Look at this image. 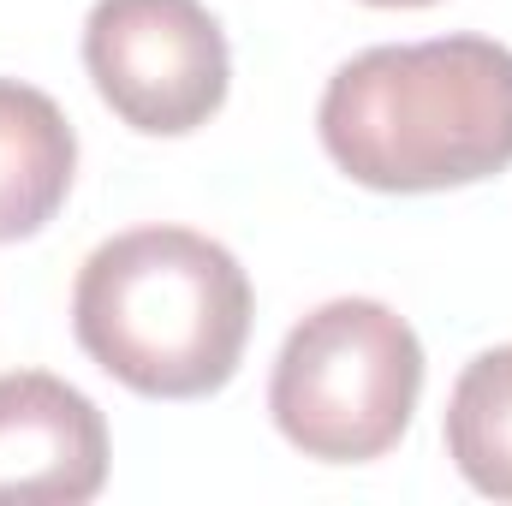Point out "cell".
I'll return each mask as SVG.
<instances>
[{"mask_svg":"<svg viewBox=\"0 0 512 506\" xmlns=\"http://www.w3.org/2000/svg\"><path fill=\"white\" fill-rule=\"evenodd\" d=\"M322 149L370 191H453L512 167V48L387 42L346 60L316 108Z\"/></svg>","mask_w":512,"mask_h":506,"instance_id":"cell-1","label":"cell"},{"mask_svg":"<svg viewBox=\"0 0 512 506\" xmlns=\"http://www.w3.org/2000/svg\"><path fill=\"white\" fill-rule=\"evenodd\" d=\"M84 66L102 102L149 137H185L227 102V36L203 0H96Z\"/></svg>","mask_w":512,"mask_h":506,"instance_id":"cell-4","label":"cell"},{"mask_svg":"<svg viewBox=\"0 0 512 506\" xmlns=\"http://www.w3.org/2000/svg\"><path fill=\"white\" fill-rule=\"evenodd\" d=\"M423 393V346L405 316L376 298H334L310 310L268 381L280 435L322 465H364L399 447Z\"/></svg>","mask_w":512,"mask_h":506,"instance_id":"cell-3","label":"cell"},{"mask_svg":"<svg viewBox=\"0 0 512 506\" xmlns=\"http://www.w3.org/2000/svg\"><path fill=\"white\" fill-rule=\"evenodd\" d=\"M447 459L477 495L512 501V346L471 358L465 376L453 381Z\"/></svg>","mask_w":512,"mask_h":506,"instance_id":"cell-7","label":"cell"},{"mask_svg":"<svg viewBox=\"0 0 512 506\" xmlns=\"http://www.w3.org/2000/svg\"><path fill=\"white\" fill-rule=\"evenodd\" d=\"M72 334L143 399H203L245 358L251 280L227 245L191 227H137L78 268Z\"/></svg>","mask_w":512,"mask_h":506,"instance_id":"cell-2","label":"cell"},{"mask_svg":"<svg viewBox=\"0 0 512 506\" xmlns=\"http://www.w3.org/2000/svg\"><path fill=\"white\" fill-rule=\"evenodd\" d=\"M108 483L102 411L48 370L0 376V506H84Z\"/></svg>","mask_w":512,"mask_h":506,"instance_id":"cell-5","label":"cell"},{"mask_svg":"<svg viewBox=\"0 0 512 506\" xmlns=\"http://www.w3.org/2000/svg\"><path fill=\"white\" fill-rule=\"evenodd\" d=\"M78 173V137L54 96L0 78V245L42 233Z\"/></svg>","mask_w":512,"mask_h":506,"instance_id":"cell-6","label":"cell"},{"mask_svg":"<svg viewBox=\"0 0 512 506\" xmlns=\"http://www.w3.org/2000/svg\"><path fill=\"white\" fill-rule=\"evenodd\" d=\"M370 6H435V0H370Z\"/></svg>","mask_w":512,"mask_h":506,"instance_id":"cell-8","label":"cell"}]
</instances>
